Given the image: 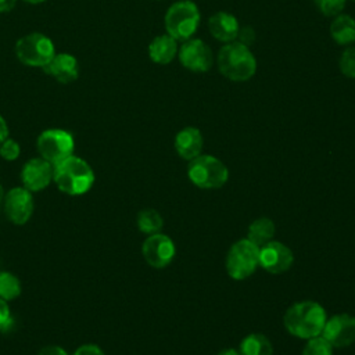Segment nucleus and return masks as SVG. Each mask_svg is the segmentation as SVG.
<instances>
[{
  "label": "nucleus",
  "instance_id": "1",
  "mask_svg": "<svg viewBox=\"0 0 355 355\" xmlns=\"http://www.w3.org/2000/svg\"><path fill=\"white\" fill-rule=\"evenodd\" d=\"M327 315L316 301H298L293 304L283 316L287 331L298 338H312L322 334Z\"/></svg>",
  "mask_w": 355,
  "mask_h": 355
},
{
  "label": "nucleus",
  "instance_id": "2",
  "mask_svg": "<svg viewBox=\"0 0 355 355\" xmlns=\"http://www.w3.org/2000/svg\"><path fill=\"white\" fill-rule=\"evenodd\" d=\"M219 72L232 82L250 80L257 72V60L250 47L241 42L225 43L216 55Z\"/></svg>",
  "mask_w": 355,
  "mask_h": 355
},
{
  "label": "nucleus",
  "instance_id": "3",
  "mask_svg": "<svg viewBox=\"0 0 355 355\" xmlns=\"http://www.w3.org/2000/svg\"><path fill=\"white\" fill-rule=\"evenodd\" d=\"M53 182L68 196H82L92 189L94 172L83 158L72 154L54 165Z\"/></svg>",
  "mask_w": 355,
  "mask_h": 355
},
{
  "label": "nucleus",
  "instance_id": "4",
  "mask_svg": "<svg viewBox=\"0 0 355 355\" xmlns=\"http://www.w3.org/2000/svg\"><path fill=\"white\" fill-rule=\"evenodd\" d=\"M200 10L191 0H179L172 3L165 12V29L178 42H184L197 32L200 25Z\"/></svg>",
  "mask_w": 355,
  "mask_h": 355
},
{
  "label": "nucleus",
  "instance_id": "5",
  "mask_svg": "<svg viewBox=\"0 0 355 355\" xmlns=\"http://www.w3.org/2000/svg\"><path fill=\"white\" fill-rule=\"evenodd\" d=\"M187 176L200 189H219L229 179L227 166L216 157L200 154L189 161Z\"/></svg>",
  "mask_w": 355,
  "mask_h": 355
},
{
  "label": "nucleus",
  "instance_id": "6",
  "mask_svg": "<svg viewBox=\"0 0 355 355\" xmlns=\"http://www.w3.org/2000/svg\"><path fill=\"white\" fill-rule=\"evenodd\" d=\"M225 266L232 279H247L259 266V247L247 237L236 241L227 251Z\"/></svg>",
  "mask_w": 355,
  "mask_h": 355
},
{
  "label": "nucleus",
  "instance_id": "7",
  "mask_svg": "<svg viewBox=\"0 0 355 355\" xmlns=\"http://www.w3.org/2000/svg\"><path fill=\"white\" fill-rule=\"evenodd\" d=\"M15 54L22 64L43 68L54 57L55 50L50 37L39 32H32L18 39Z\"/></svg>",
  "mask_w": 355,
  "mask_h": 355
},
{
  "label": "nucleus",
  "instance_id": "8",
  "mask_svg": "<svg viewBox=\"0 0 355 355\" xmlns=\"http://www.w3.org/2000/svg\"><path fill=\"white\" fill-rule=\"evenodd\" d=\"M36 147L42 158L55 165L73 154L75 141L72 135L64 129H46L39 135Z\"/></svg>",
  "mask_w": 355,
  "mask_h": 355
},
{
  "label": "nucleus",
  "instance_id": "9",
  "mask_svg": "<svg viewBox=\"0 0 355 355\" xmlns=\"http://www.w3.org/2000/svg\"><path fill=\"white\" fill-rule=\"evenodd\" d=\"M178 58L180 64L191 72H207L214 65L212 50L201 39L196 37H190L180 44Z\"/></svg>",
  "mask_w": 355,
  "mask_h": 355
},
{
  "label": "nucleus",
  "instance_id": "10",
  "mask_svg": "<svg viewBox=\"0 0 355 355\" xmlns=\"http://www.w3.org/2000/svg\"><path fill=\"white\" fill-rule=\"evenodd\" d=\"M175 252L176 250L172 239L162 233L150 234L141 245V254L146 262L157 269L168 266L175 258Z\"/></svg>",
  "mask_w": 355,
  "mask_h": 355
},
{
  "label": "nucleus",
  "instance_id": "11",
  "mask_svg": "<svg viewBox=\"0 0 355 355\" xmlns=\"http://www.w3.org/2000/svg\"><path fill=\"white\" fill-rule=\"evenodd\" d=\"M324 337L333 347L344 348L355 343V316L348 313H337L326 319L322 330Z\"/></svg>",
  "mask_w": 355,
  "mask_h": 355
},
{
  "label": "nucleus",
  "instance_id": "12",
  "mask_svg": "<svg viewBox=\"0 0 355 355\" xmlns=\"http://www.w3.org/2000/svg\"><path fill=\"white\" fill-rule=\"evenodd\" d=\"M4 212L15 225L26 223L33 214V197L25 187H14L4 194Z\"/></svg>",
  "mask_w": 355,
  "mask_h": 355
},
{
  "label": "nucleus",
  "instance_id": "13",
  "mask_svg": "<svg viewBox=\"0 0 355 355\" xmlns=\"http://www.w3.org/2000/svg\"><path fill=\"white\" fill-rule=\"evenodd\" d=\"M293 262V251L280 241L272 240L259 248V266L268 273H283L291 268Z\"/></svg>",
  "mask_w": 355,
  "mask_h": 355
},
{
  "label": "nucleus",
  "instance_id": "14",
  "mask_svg": "<svg viewBox=\"0 0 355 355\" xmlns=\"http://www.w3.org/2000/svg\"><path fill=\"white\" fill-rule=\"evenodd\" d=\"M54 165L44 158H31L21 169V180L26 190L40 191L46 189L53 180Z\"/></svg>",
  "mask_w": 355,
  "mask_h": 355
},
{
  "label": "nucleus",
  "instance_id": "15",
  "mask_svg": "<svg viewBox=\"0 0 355 355\" xmlns=\"http://www.w3.org/2000/svg\"><path fill=\"white\" fill-rule=\"evenodd\" d=\"M208 31L214 39L222 43H229L237 39L240 26L233 14L227 11H218L208 18Z\"/></svg>",
  "mask_w": 355,
  "mask_h": 355
},
{
  "label": "nucleus",
  "instance_id": "16",
  "mask_svg": "<svg viewBox=\"0 0 355 355\" xmlns=\"http://www.w3.org/2000/svg\"><path fill=\"white\" fill-rule=\"evenodd\" d=\"M44 72L60 83H71L78 79L79 65L76 58L68 53H58L43 67Z\"/></svg>",
  "mask_w": 355,
  "mask_h": 355
},
{
  "label": "nucleus",
  "instance_id": "17",
  "mask_svg": "<svg viewBox=\"0 0 355 355\" xmlns=\"http://www.w3.org/2000/svg\"><path fill=\"white\" fill-rule=\"evenodd\" d=\"M204 146V137L198 128L186 126L180 129L175 136V150L180 158L191 161L201 154Z\"/></svg>",
  "mask_w": 355,
  "mask_h": 355
},
{
  "label": "nucleus",
  "instance_id": "18",
  "mask_svg": "<svg viewBox=\"0 0 355 355\" xmlns=\"http://www.w3.org/2000/svg\"><path fill=\"white\" fill-rule=\"evenodd\" d=\"M178 40L171 35L164 33L155 36L148 44V57L153 62L159 65L169 64L178 55Z\"/></svg>",
  "mask_w": 355,
  "mask_h": 355
},
{
  "label": "nucleus",
  "instance_id": "19",
  "mask_svg": "<svg viewBox=\"0 0 355 355\" xmlns=\"http://www.w3.org/2000/svg\"><path fill=\"white\" fill-rule=\"evenodd\" d=\"M330 35L340 46L355 42V19L348 14H338L330 24Z\"/></svg>",
  "mask_w": 355,
  "mask_h": 355
},
{
  "label": "nucleus",
  "instance_id": "20",
  "mask_svg": "<svg viewBox=\"0 0 355 355\" xmlns=\"http://www.w3.org/2000/svg\"><path fill=\"white\" fill-rule=\"evenodd\" d=\"M273 236H275V222L266 216L255 219L248 226L247 239L255 245H258L259 248L266 243L272 241Z\"/></svg>",
  "mask_w": 355,
  "mask_h": 355
},
{
  "label": "nucleus",
  "instance_id": "21",
  "mask_svg": "<svg viewBox=\"0 0 355 355\" xmlns=\"http://www.w3.org/2000/svg\"><path fill=\"white\" fill-rule=\"evenodd\" d=\"M239 352L240 355H273V345L265 334L251 333L241 340Z\"/></svg>",
  "mask_w": 355,
  "mask_h": 355
},
{
  "label": "nucleus",
  "instance_id": "22",
  "mask_svg": "<svg viewBox=\"0 0 355 355\" xmlns=\"http://www.w3.org/2000/svg\"><path fill=\"white\" fill-rule=\"evenodd\" d=\"M162 225H164V219L161 214L153 208L141 209L137 214V227L140 232L146 234L159 233V230L162 229Z\"/></svg>",
  "mask_w": 355,
  "mask_h": 355
},
{
  "label": "nucleus",
  "instance_id": "23",
  "mask_svg": "<svg viewBox=\"0 0 355 355\" xmlns=\"http://www.w3.org/2000/svg\"><path fill=\"white\" fill-rule=\"evenodd\" d=\"M21 294V282L19 279L6 270H0V298L11 301L18 298Z\"/></svg>",
  "mask_w": 355,
  "mask_h": 355
},
{
  "label": "nucleus",
  "instance_id": "24",
  "mask_svg": "<svg viewBox=\"0 0 355 355\" xmlns=\"http://www.w3.org/2000/svg\"><path fill=\"white\" fill-rule=\"evenodd\" d=\"M333 345L322 336L306 340L302 355H333Z\"/></svg>",
  "mask_w": 355,
  "mask_h": 355
},
{
  "label": "nucleus",
  "instance_id": "25",
  "mask_svg": "<svg viewBox=\"0 0 355 355\" xmlns=\"http://www.w3.org/2000/svg\"><path fill=\"white\" fill-rule=\"evenodd\" d=\"M338 67L344 76L355 79V47H348L343 51L338 61Z\"/></svg>",
  "mask_w": 355,
  "mask_h": 355
},
{
  "label": "nucleus",
  "instance_id": "26",
  "mask_svg": "<svg viewBox=\"0 0 355 355\" xmlns=\"http://www.w3.org/2000/svg\"><path fill=\"white\" fill-rule=\"evenodd\" d=\"M347 0H316V4L323 15L337 17L345 7Z\"/></svg>",
  "mask_w": 355,
  "mask_h": 355
},
{
  "label": "nucleus",
  "instance_id": "27",
  "mask_svg": "<svg viewBox=\"0 0 355 355\" xmlns=\"http://www.w3.org/2000/svg\"><path fill=\"white\" fill-rule=\"evenodd\" d=\"M21 147L19 144L14 140L7 137L1 144H0V157L6 161H14L19 157Z\"/></svg>",
  "mask_w": 355,
  "mask_h": 355
},
{
  "label": "nucleus",
  "instance_id": "28",
  "mask_svg": "<svg viewBox=\"0 0 355 355\" xmlns=\"http://www.w3.org/2000/svg\"><path fill=\"white\" fill-rule=\"evenodd\" d=\"M12 324L10 306L6 300L0 298V330H6Z\"/></svg>",
  "mask_w": 355,
  "mask_h": 355
},
{
  "label": "nucleus",
  "instance_id": "29",
  "mask_svg": "<svg viewBox=\"0 0 355 355\" xmlns=\"http://www.w3.org/2000/svg\"><path fill=\"white\" fill-rule=\"evenodd\" d=\"M72 355H104V352L96 344H83L79 348H76Z\"/></svg>",
  "mask_w": 355,
  "mask_h": 355
},
{
  "label": "nucleus",
  "instance_id": "30",
  "mask_svg": "<svg viewBox=\"0 0 355 355\" xmlns=\"http://www.w3.org/2000/svg\"><path fill=\"white\" fill-rule=\"evenodd\" d=\"M37 355H68L67 351L58 345H47L39 351Z\"/></svg>",
  "mask_w": 355,
  "mask_h": 355
},
{
  "label": "nucleus",
  "instance_id": "31",
  "mask_svg": "<svg viewBox=\"0 0 355 355\" xmlns=\"http://www.w3.org/2000/svg\"><path fill=\"white\" fill-rule=\"evenodd\" d=\"M17 4V0H0V12H10Z\"/></svg>",
  "mask_w": 355,
  "mask_h": 355
},
{
  "label": "nucleus",
  "instance_id": "32",
  "mask_svg": "<svg viewBox=\"0 0 355 355\" xmlns=\"http://www.w3.org/2000/svg\"><path fill=\"white\" fill-rule=\"evenodd\" d=\"M8 137V125L6 119L0 115V144Z\"/></svg>",
  "mask_w": 355,
  "mask_h": 355
},
{
  "label": "nucleus",
  "instance_id": "33",
  "mask_svg": "<svg viewBox=\"0 0 355 355\" xmlns=\"http://www.w3.org/2000/svg\"><path fill=\"white\" fill-rule=\"evenodd\" d=\"M216 355H240V352L236 348H223Z\"/></svg>",
  "mask_w": 355,
  "mask_h": 355
},
{
  "label": "nucleus",
  "instance_id": "34",
  "mask_svg": "<svg viewBox=\"0 0 355 355\" xmlns=\"http://www.w3.org/2000/svg\"><path fill=\"white\" fill-rule=\"evenodd\" d=\"M24 1H26V3H29V4H40V3H43V1H46V0H24Z\"/></svg>",
  "mask_w": 355,
  "mask_h": 355
},
{
  "label": "nucleus",
  "instance_id": "35",
  "mask_svg": "<svg viewBox=\"0 0 355 355\" xmlns=\"http://www.w3.org/2000/svg\"><path fill=\"white\" fill-rule=\"evenodd\" d=\"M4 194H6V193H4V190H3V186L0 184V204H1L3 200H4Z\"/></svg>",
  "mask_w": 355,
  "mask_h": 355
},
{
  "label": "nucleus",
  "instance_id": "36",
  "mask_svg": "<svg viewBox=\"0 0 355 355\" xmlns=\"http://www.w3.org/2000/svg\"><path fill=\"white\" fill-rule=\"evenodd\" d=\"M354 1H355V0H354Z\"/></svg>",
  "mask_w": 355,
  "mask_h": 355
}]
</instances>
